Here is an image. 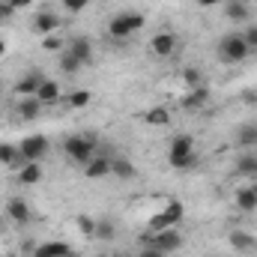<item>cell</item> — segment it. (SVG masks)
Returning a JSON list of instances; mask_svg holds the SVG:
<instances>
[{
  "label": "cell",
  "mask_w": 257,
  "mask_h": 257,
  "mask_svg": "<svg viewBox=\"0 0 257 257\" xmlns=\"http://www.w3.org/2000/svg\"><path fill=\"white\" fill-rule=\"evenodd\" d=\"M78 230H81L84 236H96V221H93L90 215H78Z\"/></svg>",
  "instance_id": "obj_32"
},
{
  "label": "cell",
  "mask_w": 257,
  "mask_h": 257,
  "mask_svg": "<svg viewBox=\"0 0 257 257\" xmlns=\"http://www.w3.org/2000/svg\"><path fill=\"white\" fill-rule=\"evenodd\" d=\"M114 233H117L114 221H96V236H99V239L111 242V239H114Z\"/></svg>",
  "instance_id": "obj_30"
},
{
  "label": "cell",
  "mask_w": 257,
  "mask_h": 257,
  "mask_svg": "<svg viewBox=\"0 0 257 257\" xmlns=\"http://www.w3.org/2000/svg\"><path fill=\"white\" fill-rule=\"evenodd\" d=\"M144 24H147V18H144L141 12H117V15L108 21V36L120 42V39H128L132 33L144 30Z\"/></svg>",
  "instance_id": "obj_2"
},
{
  "label": "cell",
  "mask_w": 257,
  "mask_h": 257,
  "mask_svg": "<svg viewBox=\"0 0 257 257\" xmlns=\"http://www.w3.org/2000/svg\"><path fill=\"white\" fill-rule=\"evenodd\" d=\"M206 102H209V90H206V87H197V90H192V93L183 99V108H186V111H200Z\"/></svg>",
  "instance_id": "obj_21"
},
{
  "label": "cell",
  "mask_w": 257,
  "mask_h": 257,
  "mask_svg": "<svg viewBox=\"0 0 257 257\" xmlns=\"http://www.w3.org/2000/svg\"><path fill=\"white\" fill-rule=\"evenodd\" d=\"M39 180H42V168H39V162H24L21 171H18V183H21V186H36Z\"/></svg>",
  "instance_id": "obj_17"
},
{
  "label": "cell",
  "mask_w": 257,
  "mask_h": 257,
  "mask_svg": "<svg viewBox=\"0 0 257 257\" xmlns=\"http://www.w3.org/2000/svg\"><path fill=\"white\" fill-rule=\"evenodd\" d=\"M63 153H66L69 162H75V165L84 168L96 156V135H72V138H66Z\"/></svg>",
  "instance_id": "obj_1"
},
{
  "label": "cell",
  "mask_w": 257,
  "mask_h": 257,
  "mask_svg": "<svg viewBox=\"0 0 257 257\" xmlns=\"http://www.w3.org/2000/svg\"><path fill=\"white\" fill-rule=\"evenodd\" d=\"M0 165H6V168H18V165H24L18 144H0Z\"/></svg>",
  "instance_id": "obj_19"
},
{
  "label": "cell",
  "mask_w": 257,
  "mask_h": 257,
  "mask_svg": "<svg viewBox=\"0 0 257 257\" xmlns=\"http://www.w3.org/2000/svg\"><path fill=\"white\" fill-rule=\"evenodd\" d=\"M236 171H239L242 177H254L257 174V156L251 153V150H245V153L236 159Z\"/></svg>",
  "instance_id": "obj_24"
},
{
  "label": "cell",
  "mask_w": 257,
  "mask_h": 257,
  "mask_svg": "<svg viewBox=\"0 0 257 257\" xmlns=\"http://www.w3.org/2000/svg\"><path fill=\"white\" fill-rule=\"evenodd\" d=\"M147 123H150V126H168V123H171V114H168L165 108H150V111H147Z\"/></svg>",
  "instance_id": "obj_28"
},
{
  "label": "cell",
  "mask_w": 257,
  "mask_h": 257,
  "mask_svg": "<svg viewBox=\"0 0 257 257\" xmlns=\"http://www.w3.org/2000/svg\"><path fill=\"white\" fill-rule=\"evenodd\" d=\"M138 257H168V254H165V251H159L156 245H147V248H144Z\"/></svg>",
  "instance_id": "obj_35"
},
{
  "label": "cell",
  "mask_w": 257,
  "mask_h": 257,
  "mask_svg": "<svg viewBox=\"0 0 257 257\" xmlns=\"http://www.w3.org/2000/svg\"><path fill=\"white\" fill-rule=\"evenodd\" d=\"M36 99L42 102V105H54V102H60V81H42V87H39V93H36Z\"/></svg>",
  "instance_id": "obj_16"
},
{
  "label": "cell",
  "mask_w": 257,
  "mask_h": 257,
  "mask_svg": "<svg viewBox=\"0 0 257 257\" xmlns=\"http://www.w3.org/2000/svg\"><path fill=\"white\" fill-rule=\"evenodd\" d=\"M230 248L233 251H239V254H248V251H254L257 248V239L248 233V230H230Z\"/></svg>",
  "instance_id": "obj_12"
},
{
  "label": "cell",
  "mask_w": 257,
  "mask_h": 257,
  "mask_svg": "<svg viewBox=\"0 0 257 257\" xmlns=\"http://www.w3.org/2000/svg\"><path fill=\"white\" fill-rule=\"evenodd\" d=\"M239 36H242V42H245V45H248L251 51L257 48V24H248V27H245V30H242Z\"/></svg>",
  "instance_id": "obj_34"
},
{
  "label": "cell",
  "mask_w": 257,
  "mask_h": 257,
  "mask_svg": "<svg viewBox=\"0 0 257 257\" xmlns=\"http://www.w3.org/2000/svg\"><path fill=\"white\" fill-rule=\"evenodd\" d=\"M168 227H174V224L168 221L165 212H156V215L147 218V236H150V233H162V230H168Z\"/></svg>",
  "instance_id": "obj_26"
},
{
  "label": "cell",
  "mask_w": 257,
  "mask_h": 257,
  "mask_svg": "<svg viewBox=\"0 0 257 257\" xmlns=\"http://www.w3.org/2000/svg\"><path fill=\"white\" fill-rule=\"evenodd\" d=\"M84 177L87 180H105V177H111V156H93L87 165H84Z\"/></svg>",
  "instance_id": "obj_9"
},
{
  "label": "cell",
  "mask_w": 257,
  "mask_h": 257,
  "mask_svg": "<svg viewBox=\"0 0 257 257\" xmlns=\"http://www.w3.org/2000/svg\"><path fill=\"white\" fill-rule=\"evenodd\" d=\"M57 30H60V15H57L54 9H39V12L33 15V33L51 36V33H57Z\"/></svg>",
  "instance_id": "obj_7"
},
{
  "label": "cell",
  "mask_w": 257,
  "mask_h": 257,
  "mask_svg": "<svg viewBox=\"0 0 257 257\" xmlns=\"http://www.w3.org/2000/svg\"><path fill=\"white\" fill-rule=\"evenodd\" d=\"M147 242H150V245H156L159 251L171 254V251H177V248L183 245V236H180V230H177V227H168V230H162V233H150V236H147Z\"/></svg>",
  "instance_id": "obj_6"
},
{
  "label": "cell",
  "mask_w": 257,
  "mask_h": 257,
  "mask_svg": "<svg viewBox=\"0 0 257 257\" xmlns=\"http://www.w3.org/2000/svg\"><path fill=\"white\" fill-rule=\"evenodd\" d=\"M224 15H227L230 21H236V24H248L251 9H248L242 0H230V3H227V9H224Z\"/></svg>",
  "instance_id": "obj_18"
},
{
  "label": "cell",
  "mask_w": 257,
  "mask_h": 257,
  "mask_svg": "<svg viewBox=\"0 0 257 257\" xmlns=\"http://www.w3.org/2000/svg\"><path fill=\"white\" fill-rule=\"evenodd\" d=\"M248 54H251V48L242 42L239 33H230V36H224V39L218 42V60L224 66L242 63V60H248Z\"/></svg>",
  "instance_id": "obj_4"
},
{
  "label": "cell",
  "mask_w": 257,
  "mask_h": 257,
  "mask_svg": "<svg viewBox=\"0 0 257 257\" xmlns=\"http://www.w3.org/2000/svg\"><path fill=\"white\" fill-rule=\"evenodd\" d=\"M236 144L242 150H254L257 147V126L254 123H245V126L236 128Z\"/></svg>",
  "instance_id": "obj_20"
},
{
  "label": "cell",
  "mask_w": 257,
  "mask_h": 257,
  "mask_svg": "<svg viewBox=\"0 0 257 257\" xmlns=\"http://www.w3.org/2000/svg\"><path fill=\"white\" fill-rule=\"evenodd\" d=\"M194 138L192 135H177L174 141H171V153H168V162H171V168H177V171H186V168H192L194 165Z\"/></svg>",
  "instance_id": "obj_3"
},
{
  "label": "cell",
  "mask_w": 257,
  "mask_h": 257,
  "mask_svg": "<svg viewBox=\"0 0 257 257\" xmlns=\"http://www.w3.org/2000/svg\"><path fill=\"white\" fill-rule=\"evenodd\" d=\"M69 51H72V54H75L84 66L93 60V42H90V39H84V36H75V39L69 42Z\"/></svg>",
  "instance_id": "obj_15"
},
{
  "label": "cell",
  "mask_w": 257,
  "mask_h": 257,
  "mask_svg": "<svg viewBox=\"0 0 257 257\" xmlns=\"http://www.w3.org/2000/svg\"><path fill=\"white\" fill-rule=\"evenodd\" d=\"M150 51H153L156 57H171V54L177 51V33H171V30L156 33L153 42H150Z\"/></svg>",
  "instance_id": "obj_8"
},
{
  "label": "cell",
  "mask_w": 257,
  "mask_h": 257,
  "mask_svg": "<svg viewBox=\"0 0 257 257\" xmlns=\"http://www.w3.org/2000/svg\"><path fill=\"white\" fill-rule=\"evenodd\" d=\"M3 54H6V42L0 39V57H3Z\"/></svg>",
  "instance_id": "obj_39"
},
{
  "label": "cell",
  "mask_w": 257,
  "mask_h": 257,
  "mask_svg": "<svg viewBox=\"0 0 257 257\" xmlns=\"http://www.w3.org/2000/svg\"><path fill=\"white\" fill-rule=\"evenodd\" d=\"M183 81H186V87H189V90L206 87V84H203V72H200V69H194V66H189V69L183 72Z\"/></svg>",
  "instance_id": "obj_27"
},
{
  "label": "cell",
  "mask_w": 257,
  "mask_h": 257,
  "mask_svg": "<svg viewBox=\"0 0 257 257\" xmlns=\"http://www.w3.org/2000/svg\"><path fill=\"white\" fill-rule=\"evenodd\" d=\"M6 215L15 221V224H27L30 221V206L24 197H9L6 200Z\"/></svg>",
  "instance_id": "obj_11"
},
{
  "label": "cell",
  "mask_w": 257,
  "mask_h": 257,
  "mask_svg": "<svg viewBox=\"0 0 257 257\" xmlns=\"http://www.w3.org/2000/svg\"><path fill=\"white\" fill-rule=\"evenodd\" d=\"M18 150H21V159L24 162H39L48 153V138L45 135H30V138H24L18 144Z\"/></svg>",
  "instance_id": "obj_5"
},
{
  "label": "cell",
  "mask_w": 257,
  "mask_h": 257,
  "mask_svg": "<svg viewBox=\"0 0 257 257\" xmlns=\"http://www.w3.org/2000/svg\"><path fill=\"white\" fill-rule=\"evenodd\" d=\"M15 111H18L21 120H36V117L42 114V102H39L36 96H24V99L15 105Z\"/></svg>",
  "instance_id": "obj_13"
},
{
  "label": "cell",
  "mask_w": 257,
  "mask_h": 257,
  "mask_svg": "<svg viewBox=\"0 0 257 257\" xmlns=\"http://www.w3.org/2000/svg\"><path fill=\"white\" fill-rule=\"evenodd\" d=\"M57 63H60V72H63V75H75V72H81V66H84L78 57H75V54H72V51H69V48H63V51H60Z\"/></svg>",
  "instance_id": "obj_23"
},
{
  "label": "cell",
  "mask_w": 257,
  "mask_h": 257,
  "mask_svg": "<svg viewBox=\"0 0 257 257\" xmlns=\"http://www.w3.org/2000/svg\"><path fill=\"white\" fill-rule=\"evenodd\" d=\"M27 6H33V0H9V9H12V12H18V9H27Z\"/></svg>",
  "instance_id": "obj_36"
},
{
  "label": "cell",
  "mask_w": 257,
  "mask_h": 257,
  "mask_svg": "<svg viewBox=\"0 0 257 257\" xmlns=\"http://www.w3.org/2000/svg\"><path fill=\"white\" fill-rule=\"evenodd\" d=\"M218 3H224V0H197L200 9H212V6H218Z\"/></svg>",
  "instance_id": "obj_37"
},
{
  "label": "cell",
  "mask_w": 257,
  "mask_h": 257,
  "mask_svg": "<svg viewBox=\"0 0 257 257\" xmlns=\"http://www.w3.org/2000/svg\"><path fill=\"white\" fill-rule=\"evenodd\" d=\"M233 200H236V209H242V212H254L257 209V186H242Z\"/></svg>",
  "instance_id": "obj_14"
},
{
  "label": "cell",
  "mask_w": 257,
  "mask_h": 257,
  "mask_svg": "<svg viewBox=\"0 0 257 257\" xmlns=\"http://www.w3.org/2000/svg\"><path fill=\"white\" fill-rule=\"evenodd\" d=\"M111 177H117V180H132L135 177V165L123 159V156H117V159H111Z\"/></svg>",
  "instance_id": "obj_22"
},
{
  "label": "cell",
  "mask_w": 257,
  "mask_h": 257,
  "mask_svg": "<svg viewBox=\"0 0 257 257\" xmlns=\"http://www.w3.org/2000/svg\"><path fill=\"white\" fill-rule=\"evenodd\" d=\"M42 48H45V51H57V54H60V51H63V39H60V36H54V33H51V36H42Z\"/></svg>",
  "instance_id": "obj_33"
},
{
  "label": "cell",
  "mask_w": 257,
  "mask_h": 257,
  "mask_svg": "<svg viewBox=\"0 0 257 257\" xmlns=\"http://www.w3.org/2000/svg\"><path fill=\"white\" fill-rule=\"evenodd\" d=\"M42 81H45V75L42 72H27L18 84H15V93L24 99V96H36L39 93V87H42Z\"/></svg>",
  "instance_id": "obj_10"
},
{
  "label": "cell",
  "mask_w": 257,
  "mask_h": 257,
  "mask_svg": "<svg viewBox=\"0 0 257 257\" xmlns=\"http://www.w3.org/2000/svg\"><path fill=\"white\" fill-rule=\"evenodd\" d=\"M60 3H63V9L69 15H81V12L90 6V0H60Z\"/></svg>",
  "instance_id": "obj_31"
},
{
  "label": "cell",
  "mask_w": 257,
  "mask_h": 257,
  "mask_svg": "<svg viewBox=\"0 0 257 257\" xmlns=\"http://www.w3.org/2000/svg\"><path fill=\"white\" fill-rule=\"evenodd\" d=\"M63 257H75V254H63Z\"/></svg>",
  "instance_id": "obj_40"
},
{
  "label": "cell",
  "mask_w": 257,
  "mask_h": 257,
  "mask_svg": "<svg viewBox=\"0 0 257 257\" xmlns=\"http://www.w3.org/2000/svg\"><path fill=\"white\" fill-rule=\"evenodd\" d=\"M254 180H257V174H254Z\"/></svg>",
  "instance_id": "obj_41"
},
{
  "label": "cell",
  "mask_w": 257,
  "mask_h": 257,
  "mask_svg": "<svg viewBox=\"0 0 257 257\" xmlns=\"http://www.w3.org/2000/svg\"><path fill=\"white\" fill-rule=\"evenodd\" d=\"M9 15H12V9H9V3H0V21H3V18H9Z\"/></svg>",
  "instance_id": "obj_38"
},
{
  "label": "cell",
  "mask_w": 257,
  "mask_h": 257,
  "mask_svg": "<svg viewBox=\"0 0 257 257\" xmlns=\"http://www.w3.org/2000/svg\"><path fill=\"white\" fill-rule=\"evenodd\" d=\"M162 212L168 215V221H171V224H180V221H183V215H186V206H183V200H177V197H174V200H168V203H165V209H162Z\"/></svg>",
  "instance_id": "obj_25"
},
{
  "label": "cell",
  "mask_w": 257,
  "mask_h": 257,
  "mask_svg": "<svg viewBox=\"0 0 257 257\" xmlns=\"http://www.w3.org/2000/svg\"><path fill=\"white\" fill-rule=\"evenodd\" d=\"M90 90H75L72 96H69V108H87L90 105Z\"/></svg>",
  "instance_id": "obj_29"
}]
</instances>
